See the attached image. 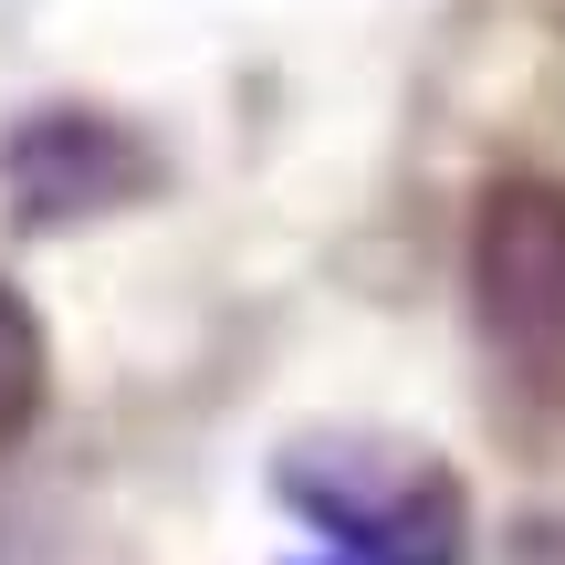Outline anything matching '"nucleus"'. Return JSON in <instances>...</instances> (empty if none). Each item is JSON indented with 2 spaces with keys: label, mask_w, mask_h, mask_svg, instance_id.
<instances>
[{
  "label": "nucleus",
  "mask_w": 565,
  "mask_h": 565,
  "mask_svg": "<svg viewBox=\"0 0 565 565\" xmlns=\"http://www.w3.org/2000/svg\"><path fill=\"white\" fill-rule=\"evenodd\" d=\"M42 419V324L21 294H0V450Z\"/></svg>",
  "instance_id": "3"
},
{
  "label": "nucleus",
  "mask_w": 565,
  "mask_h": 565,
  "mask_svg": "<svg viewBox=\"0 0 565 565\" xmlns=\"http://www.w3.org/2000/svg\"><path fill=\"white\" fill-rule=\"evenodd\" d=\"M471 315H482V345L534 387V398H565V179H513L482 189L471 210Z\"/></svg>",
  "instance_id": "1"
},
{
  "label": "nucleus",
  "mask_w": 565,
  "mask_h": 565,
  "mask_svg": "<svg viewBox=\"0 0 565 565\" xmlns=\"http://www.w3.org/2000/svg\"><path fill=\"white\" fill-rule=\"evenodd\" d=\"M126 179H137L126 137H105V126H84V116H53V126H32V137H11V200H21V221H74V210L116 200Z\"/></svg>",
  "instance_id": "2"
}]
</instances>
